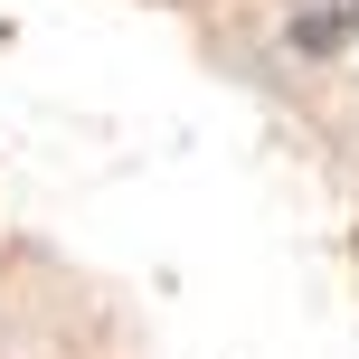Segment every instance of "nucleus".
I'll return each instance as SVG.
<instances>
[{
  "mask_svg": "<svg viewBox=\"0 0 359 359\" xmlns=\"http://www.w3.org/2000/svg\"><path fill=\"white\" fill-rule=\"evenodd\" d=\"M359 29V0H312V38H341Z\"/></svg>",
  "mask_w": 359,
  "mask_h": 359,
  "instance_id": "obj_1",
  "label": "nucleus"
}]
</instances>
